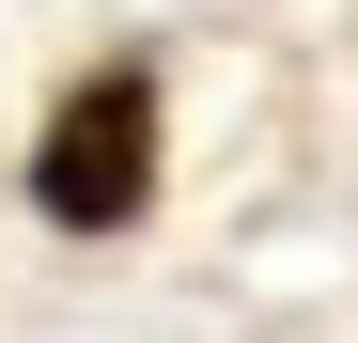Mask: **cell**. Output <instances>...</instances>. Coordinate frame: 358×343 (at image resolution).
Segmentation results:
<instances>
[{
    "label": "cell",
    "mask_w": 358,
    "mask_h": 343,
    "mask_svg": "<svg viewBox=\"0 0 358 343\" xmlns=\"http://www.w3.org/2000/svg\"><path fill=\"white\" fill-rule=\"evenodd\" d=\"M31 203H47V234H125L156 203V63L141 47H109V63L63 78V109L31 141Z\"/></svg>",
    "instance_id": "cell-1"
}]
</instances>
